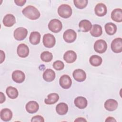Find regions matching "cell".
<instances>
[{
    "label": "cell",
    "mask_w": 122,
    "mask_h": 122,
    "mask_svg": "<svg viewBox=\"0 0 122 122\" xmlns=\"http://www.w3.org/2000/svg\"><path fill=\"white\" fill-rule=\"evenodd\" d=\"M95 14L99 17H102L106 15L107 12V9L106 5L102 3L97 4L94 8Z\"/></svg>",
    "instance_id": "13"
},
{
    "label": "cell",
    "mask_w": 122,
    "mask_h": 122,
    "mask_svg": "<svg viewBox=\"0 0 122 122\" xmlns=\"http://www.w3.org/2000/svg\"><path fill=\"white\" fill-rule=\"evenodd\" d=\"M0 118L4 122L10 121L12 117V112L8 108H4L0 111Z\"/></svg>",
    "instance_id": "18"
},
{
    "label": "cell",
    "mask_w": 122,
    "mask_h": 122,
    "mask_svg": "<svg viewBox=\"0 0 122 122\" xmlns=\"http://www.w3.org/2000/svg\"><path fill=\"white\" fill-rule=\"evenodd\" d=\"M41 34L38 31H32L31 32L30 37V42L33 45H37L40 42Z\"/></svg>",
    "instance_id": "24"
},
{
    "label": "cell",
    "mask_w": 122,
    "mask_h": 122,
    "mask_svg": "<svg viewBox=\"0 0 122 122\" xmlns=\"http://www.w3.org/2000/svg\"><path fill=\"white\" fill-rule=\"evenodd\" d=\"M53 58V55L52 53L48 51H45L42 52L41 54V60L44 62H50Z\"/></svg>",
    "instance_id": "30"
},
{
    "label": "cell",
    "mask_w": 122,
    "mask_h": 122,
    "mask_svg": "<svg viewBox=\"0 0 122 122\" xmlns=\"http://www.w3.org/2000/svg\"><path fill=\"white\" fill-rule=\"evenodd\" d=\"M48 28L51 31L54 33L60 32L62 28L61 22L56 19L51 20L48 24Z\"/></svg>",
    "instance_id": "3"
},
{
    "label": "cell",
    "mask_w": 122,
    "mask_h": 122,
    "mask_svg": "<svg viewBox=\"0 0 122 122\" xmlns=\"http://www.w3.org/2000/svg\"><path fill=\"white\" fill-rule=\"evenodd\" d=\"M111 49L114 53H120L122 51V39L117 38L114 39L111 43Z\"/></svg>",
    "instance_id": "8"
},
{
    "label": "cell",
    "mask_w": 122,
    "mask_h": 122,
    "mask_svg": "<svg viewBox=\"0 0 122 122\" xmlns=\"http://www.w3.org/2000/svg\"><path fill=\"white\" fill-rule=\"evenodd\" d=\"M0 63H2L5 60V55L4 52L2 50H0Z\"/></svg>",
    "instance_id": "35"
},
{
    "label": "cell",
    "mask_w": 122,
    "mask_h": 122,
    "mask_svg": "<svg viewBox=\"0 0 122 122\" xmlns=\"http://www.w3.org/2000/svg\"><path fill=\"white\" fill-rule=\"evenodd\" d=\"M12 79L15 82L20 83L24 81L25 75L23 71L20 70H16L12 72Z\"/></svg>",
    "instance_id": "12"
},
{
    "label": "cell",
    "mask_w": 122,
    "mask_h": 122,
    "mask_svg": "<svg viewBox=\"0 0 122 122\" xmlns=\"http://www.w3.org/2000/svg\"><path fill=\"white\" fill-rule=\"evenodd\" d=\"M90 33L93 37H98L100 36L102 33V30L101 26L98 24H94L92 25L90 30Z\"/></svg>",
    "instance_id": "25"
},
{
    "label": "cell",
    "mask_w": 122,
    "mask_h": 122,
    "mask_svg": "<svg viewBox=\"0 0 122 122\" xmlns=\"http://www.w3.org/2000/svg\"><path fill=\"white\" fill-rule=\"evenodd\" d=\"M118 102L114 99H110L107 100L104 103V106L106 110L112 112L115 110L118 107Z\"/></svg>",
    "instance_id": "16"
},
{
    "label": "cell",
    "mask_w": 122,
    "mask_h": 122,
    "mask_svg": "<svg viewBox=\"0 0 122 122\" xmlns=\"http://www.w3.org/2000/svg\"><path fill=\"white\" fill-rule=\"evenodd\" d=\"M22 12L26 17L31 20L38 19L41 15L38 10L34 6L31 5H29L24 8Z\"/></svg>",
    "instance_id": "1"
},
{
    "label": "cell",
    "mask_w": 122,
    "mask_h": 122,
    "mask_svg": "<svg viewBox=\"0 0 122 122\" xmlns=\"http://www.w3.org/2000/svg\"><path fill=\"white\" fill-rule=\"evenodd\" d=\"M89 61L92 66L97 67L102 64V60L100 56L97 55H93L90 58Z\"/></svg>",
    "instance_id": "29"
},
{
    "label": "cell",
    "mask_w": 122,
    "mask_h": 122,
    "mask_svg": "<svg viewBox=\"0 0 122 122\" xmlns=\"http://www.w3.org/2000/svg\"><path fill=\"white\" fill-rule=\"evenodd\" d=\"M28 30L23 27H19L17 28L14 31L13 35L14 38L17 41H22L24 40L27 36Z\"/></svg>",
    "instance_id": "6"
},
{
    "label": "cell",
    "mask_w": 122,
    "mask_h": 122,
    "mask_svg": "<svg viewBox=\"0 0 122 122\" xmlns=\"http://www.w3.org/2000/svg\"><path fill=\"white\" fill-rule=\"evenodd\" d=\"M17 53L20 57H27L29 54V47L25 44L21 43L19 44L17 47Z\"/></svg>",
    "instance_id": "10"
},
{
    "label": "cell",
    "mask_w": 122,
    "mask_h": 122,
    "mask_svg": "<svg viewBox=\"0 0 122 122\" xmlns=\"http://www.w3.org/2000/svg\"><path fill=\"white\" fill-rule=\"evenodd\" d=\"M107 44L106 42L102 39L96 41L94 44L95 51L99 53H103L106 51Z\"/></svg>",
    "instance_id": "4"
},
{
    "label": "cell",
    "mask_w": 122,
    "mask_h": 122,
    "mask_svg": "<svg viewBox=\"0 0 122 122\" xmlns=\"http://www.w3.org/2000/svg\"><path fill=\"white\" fill-rule=\"evenodd\" d=\"M63 37L65 42L71 43L75 41L77 37V34L74 30L69 29L64 32Z\"/></svg>",
    "instance_id": "7"
},
{
    "label": "cell",
    "mask_w": 122,
    "mask_h": 122,
    "mask_svg": "<svg viewBox=\"0 0 122 122\" xmlns=\"http://www.w3.org/2000/svg\"><path fill=\"white\" fill-rule=\"evenodd\" d=\"M105 122H116V120L112 117H108L106 118V119L105 120Z\"/></svg>",
    "instance_id": "37"
},
{
    "label": "cell",
    "mask_w": 122,
    "mask_h": 122,
    "mask_svg": "<svg viewBox=\"0 0 122 122\" xmlns=\"http://www.w3.org/2000/svg\"><path fill=\"white\" fill-rule=\"evenodd\" d=\"M0 103H2L3 102H5V96L4 95V94L2 92H0Z\"/></svg>",
    "instance_id": "36"
},
{
    "label": "cell",
    "mask_w": 122,
    "mask_h": 122,
    "mask_svg": "<svg viewBox=\"0 0 122 122\" xmlns=\"http://www.w3.org/2000/svg\"><path fill=\"white\" fill-rule=\"evenodd\" d=\"M42 76L45 81L51 82L53 81L55 78V73L52 70L47 69L44 71Z\"/></svg>",
    "instance_id": "21"
},
{
    "label": "cell",
    "mask_w": 122,
    "mask_h": 122,
    "mask_svg": "<svg viewBox=\"0 0 122 122\" xmlns=\"http://www.w3.org/2000/svg\"><path fill=\"white\" fill-rule=\"evenodd\" d=\"M86 121H87V120L86 119H85L84 118H82V117L78 118L74 121V122H86Z\"/></svg>",
    "instance_id": "38"
},
{
    "label": "cell",
    "mask_w": 122,
    "mask_h": 122,
    "mask_svg": "<svg viewBox=\"0 0 122 122\" xmlns=\"http://www.w3.org/2000/svg\"><path fill=\"white\" fill-rule=\"evenodd\" d=\"M77 59L76 53L73 51H67L63 55V59L68 63L74 62Z\"/></svg>",
    "instance_id": "15"
},
{
    "label": "cell",
    "mask_w": 122,
    "mask_h": 122,
    "mask_svg": "<svg viewBox=\"0 0 122 122\" xmlns=\"http://www.w3.org/2000/svg\"><path fill=\"white\" fill-rule=\"evenodd\" d=\"M16 22V19L14 15L11 14L6 15L3 19V25L7 27L12 26Z\"/></svg>",
    "instance_id": "17"
},
{
    "label": "cell",
    "mask_w": 122,
    "mask_h": 122,
    "mask_svg": "<svg viewBox=\"0 0 122 122\" xmlns=\"http://www.w3.org/2000/svg\"><path fill=\"white\" fill-rule=\"evenodd\" d=\"M42 41L43 45L48 48L53 47L55 45L56 42L54 36L50 33L44 34L43 37Z\"/></svg>",
    "instance_id": "5"
},
{
    "label": "cell",
    "mask_w": 122,
    "mask_h": 122,
    "mask_svg": "<svg viewBox=\"0 0 122 122\" xmlns=\"http://www.w3.org/2000/svg\"><path fill=\"white\" fill-rule=\"evenodd\" d=\"M112 19L117 22L122 21V10L120 8L115 9L112 12Z\"/></svg>",
    "instance_id": "22"
},
{
    "label": "cell",
    "mask_w": 122,
    "mask_h": 122,
    "mask_svg": "<svg viewBox=\"0 0 122 122\" xmlns=\"http://www.w3.org/2000/svg\"><path fill=\"white\" fill-rule=\"evenodd\" d=\"M74 103L75 105L78 108L83 109L87 106V101L85 98L82 96H79L74 100Z\"/></svg>",
    "instance_id": "19"
},
{
    "label": "cell",
    "mask_w": 122,
    "mask_h": 122,
    "mask_svg": "<svg viewBox=\"0 0 122 122\" xmlns=\"http://www.w3.org/2000/svg\"><path fill=\"white\" fill-rule=\"evenodd\" d=\"M25 108L28 112L30 113H34L38 111L39 105L36 102L31 101L29 102L26 104Z\"/></svg>",
    "instance_id": "14"
},
{
    "label": "cell",
    "mask_w": 122,
    "mask_h": 122,
    "mask_svg": "<svg viewBox=\"0 0 122 122\" xmlns=\"http://www.w3.org/2000/svg\"><path fill=\"white\" fill-rule=\"evenodd\" d=\"M26 2V0H15L14 2L19 6H22Z\"/></svg>",
    "instance_id": "34"
},
{
    "label": "cell",
    "mask_w": 122,
    "mask_h": 122,
    "mask_svg": "<svg viewBox=\"0 0 122 122\" xmlns=\"http://www.w3.org/2000/svg\"><path fill=\"white\" fill-rule=\"evenodd\" d=\"M91 22L87 20H81L79 24V27L81 30L82 32H88L92 28Z\"/></svg>",
    "instance_id": "20"
},
{
    "label": "cell",
    "mask_w": 122,
    "mask_h": 122,
    "mask_svg": "<svg viewBox=\"0 0 122 122\" xmlns=\"http://www.w3.org/2000/svg\"><path fill=\"white\" fill-rule=\"evenodd\" d=\"M74 79L79 82H82L85 81L86 78L85 72L81 69H78L74 70L72 74Z\"/></svg>",
    "instance_id": "11"
},
{
    "label": "cell",
    "mask_w": 122,
    "mask_h": 122,
    "mask_svg": "<svg viewBox=\"0 0 122 122\" xmlns=\"http://www.w3.org/2000/svg\"><path fill=\"white\" fill-rule=\"evenodd\" d=\"M58 13L63 18H68L72 14V9L70 6L67 4H62L58 9Z\"/></svg>",
    "instance_id": "2"
},
{
    "label": "cell",
    "mask_w": 122,
    "mask_h": 122,
    "mask_svg": "<svg viewBox=\"0 0 122 122\" xmlns=\"http://www.w3.org/2000/svg\"><path fill=\"white\" fill-rule=\"evenodd\" d=\"M31 122H44V118L43 117H42L41 115H36L33 116L31 120Z\"/></svg>",
    "instance_id": "33"
},
{
    "label": "cell",
    "mask_w": 122,
    "mask_h": 122,
    "mask_svg": "<svg viewBox=\"0 0 122 122\" xmlns=\"http://www.w3.org/2000/svg\"><path fill=\"white\" fill-rule=\"evenodd\" d=\"M73 2L76 8L79 9H82L86 7L88 1L87 0H74Z\"/></svg>",
    "instance_id": "31"
},
{
    "label": "cell",
    "mask_w": 122,
    "mask_h": 122,
    "mask_svg": "<svg viewBox=\"0 0 122 122\" xmlns=\"http://www.w3.org/2000/svg\"><path fill=\"white\" fill-rule=\"evenodd\" d=\"M6 94L8 96L12 99H14L16 98L19 94L18 91L16 88L12 86L8 87L6 90Z\"/></svg>",
    "instance_id": "28"
},
{
    "label": "cell",
    "mask_w": 122,
    "mask_h": 122,
    "mask_svg": "<svg viewBox=\"0 0 122 122\" xmlns=\"http://www.w3.org/2000/svg\"><path fill=\"white\" fill-rule=\"evenodd\" d=\"M59 96L56 93H51L48 95V98L45 99L44 102L47 104H53L58 101Z\"/></svg>",
    "instance_id": "27"
},
{
    "label": "cell",
    "mask_w": 122,
    "mask_h": 122,
    "mask_svg": "<svg viewBox=\"0 0 122 122\" xmlns=\"http://www.w3.org/2000/svg\"><path fill=\"white\" fill-rule=\"evenodd\" d=\"M104 28L106 32L109 35H112L114 34L117 30L116 25L112 22L107 23L105 25Z\"/></svg>",
    "instance_id": "26"
},
{
    "label": "cell",
    "mask_w": 122,
    "mask_h": 122,
    "mask_svg": "<svg viewBox=\"0 0 122 122\" xmlns=\"http://www.w3.org/2000/svg\"><path fill=\"white\" fill-rule=\"evenodd\" d=\"M53 67L57 71H60L64 68V64L62 61L58 60L54 62L53 63Z\"/></svg>",
    "instance_id": "32"
},
{
    "label": "cell",
    "mask_w": 122,
    "mask_h": 122,
    "mask_svg": "<svg viewBox=\"0 0 122 122\" xmlns=\"http://www.w3.org/2000/svg\"><path fill=\"white\" fill-rule=\"evenodd\" d=\"M56 111L57 113L59 115H65L68 111V105L64 102L59 103L56 107Z\"/></svg>",
    "instance_id": "23"
},
{
    "label": "cell",
    "mask_w": 122,
    "mask_h": 122,
    "mask_svg": "<svg viewBox=\"0 0 122 122\" xmlns=\"http://www.w3.org/2000/svg\"><path fill=\"white\" fill-rule=\"evenodd\" d=\"M60 86L65 89H69L71 87L72 84V81L70 77L66 74L63 75L61 77L59 80Z\"/></svg>",
    "instance_id": "9"
}]
</instances>
